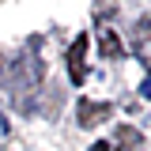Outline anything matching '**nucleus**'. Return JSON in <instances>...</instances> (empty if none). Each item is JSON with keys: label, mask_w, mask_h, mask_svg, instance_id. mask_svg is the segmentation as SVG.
<instances>
[{"label": "nucleus", "mask_w": 151, "mask_h": 151, "mask_svg": "<svg viewBox=\"0 0 151 151\" xmlns=\"http://www.w3.org/2000/svg\"><path fill=\"white\" fill-rule=\"evenodd\" d=\"M117 147L121 151H144V132L136 125H117Z\"/></svg>", "instance_id": "6"}, {"label": "nucleus", "mask_w": 151, "mask_h": 151, "mask_svg": "<svg viewBox=\"0 0 151 151\" xmlns=\"http://www.w3.org/2000/svg\"><path fill=\"white\" fill-rule=\"evenodd\" d=\"M87 45H91V34H79L68 45V79H72L76 87L87 83Z\"/></svg>", "instance_id": "2"}, {"label": "nucleus", "mask_w": 151, "mask_h": 151, "mask_svg": "<svg viewBox=\"0 0 151 151\" xmlns=\"http://www.w3.org/2000/svg\"><path fill=\"white\" fill-rule=\"evenodd\" d=\"M38 45H42V38H30L27 49H23L15 60H8L4 87H8V94H12V102H15L19 113L34 110V98H38V91H42V79H45V64H42V57H38Z\"/></svg>", "instance_id": "1"}, {"label": "nucleus", "mask_w": 151, "mask_h": 151, "mask_svg": "<svg viewBox=\"0 0 151 151\" xmlns=\"http://www.w3.org/2000/svg\"><path fill=\"white\" fill-rule=\"evenodd\" d=\"M4 76H8V57L0 53V83H4Z\"/></svg>", "instance_id": "7"}, {"label": "nucleus", "mask_w": 151, "mask_h": 151, "mask_svg": "<svg viewBox=\"0 0 151 151\" xmlns=\"http://www.w3.org/2000/svg\"><path fill=\"white\" fill-rule=\"evenodd\" d=\"M98 53L106 57V60L125 57V42L117 38V30H110V27H102V30H98Z\"/></svg>", "instance_id": "5"}, {"label": "nucleus", "mask_w": 151, "mask_h": 151, "mask_svg": "<svg viewBox=\"0 0 151 151\" xmlns=\"http://www.w3.org/2000/svg\"><path fill=\"white\" fill-rule=\"evenodd\" d=\"M132 53L144 68H151V15H144L132 27Z\"/></svg>", "instance_id": "4"}, {"label": "nucleus", "mask_w": 151, "mask_h": 151, "mask_svg": "<svg viewBox=\"0 0 151 151\" xmlns=\"http://www.w3.org/2000/svg\"><path fill=\"white\" fill-rule=\"evenodd\" d=\"M91 151H110V144H106V140H98V144H91Z\"/></svg>", "instance_id": "8"}, {"label": "nucleus", "mask_w": 151, "mask_h": 151, "mask_svg": "<svg viewBox=\"0 0 151 151\" xmlns=\"http://www.w3.org/2000/svg\"><path fill=\"white\" fill-rule=\"evenodd\" d=\"M76 117H79V125H83V129H94V125H102V121H110V117H113V106H110V102H91V98H79Z\"/></svg>", "instance_id": "3"}]
</instances>
